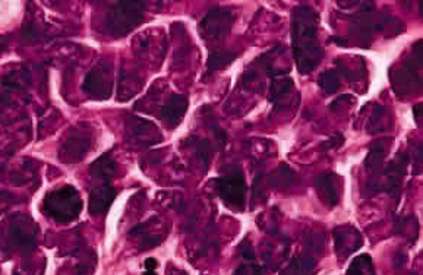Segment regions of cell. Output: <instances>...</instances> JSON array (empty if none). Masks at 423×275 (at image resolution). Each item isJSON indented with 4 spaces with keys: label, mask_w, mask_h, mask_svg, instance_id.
I'll return each instance as SVG.
<instances>
[{
    "label": "cell",
    "mask_w": 423,
    "mask_h": 275,
    "mask_svg": "<svg viewBox=\"0 0 423 275\" xmlns=\"http://www.w3.org/2000/svg\"><path fill=\"white\" fill-rule=\"evenodd\" d=\"M320 15L309 6H298L292 14V50L298 70L305 75L320 65L322 49L316 38Z\"/></svg>",
    "instance_id": "6da1fadb"
},
{
    "label": "cell",
    "mask_w": 423,
    "mask_h": 275,
    "mask_svg": "<svg viewBox=\"0 0 423 275\" xmlns=\"http://www.w3.org/2000/svg\"><path fill=\"white\" fill-rule=\"evenodd\" d=\"M5 231L0 230V246L8 250L31 252L37 245V224L29 215L15 213L5 221Z\"/></svg>",
    "instance_id": "7a4b0ae2"
},
{
    "label": "cell",
    "mask_w": 423,
    "mask_h": 275,
    "mask_svg": "<svg viewBox=\"0 0 423 275\" xmlns=\"http://www.w3.org/2000/svg\"><path fill=\"white\" fill-rule=\"evenodd\" d=\"M81 211L82 198L70 185L51 190L44 198L43 213L57 223H70L79 217Z\"/></svg>",
    "instance_id": "3957f363"
},
{
    "label": "cell",
    "mask_w": 423,
    "mask_h": 275,
    "mask_svg": "<svg viewBox=\"0 0 423 275\" xmlns=\"http://www.w3.org/2000/svg\"><path fill=\"white\" fill-rule=\"evenodd\" d=\"M146 9L145 2H118L109 8L104 31L112 37H125L138 25Z\"/></svg>",
    "instance_id": "277c9868"
},
{
    "label": "cell",
    "mask_w": 423,
    "mask_h": 275,
    "mask_svg": "<svg viewBox=\"0 0 423 275\" xmlns=\"http://www.w3.org/2000/svg\"><path fill=\"white\" fill-rule=\"evenodd\" d=\"M422 41L411 49L410 55L391 72V83L398 97H406L420 88V66H422Z\"/></svg>",
    "instance_id": "5b68a950"
},
{
    "label": "cell",
    "mask_w": 423,
    "mask_h": 275,
    "mask_svg": "<svg viewBox=\"0 0 423 275\" xmlns=\"http://www.w3.org/2000/svg\"><path fill=\"white\" fill-rule=\"evenodd\" d=\"M214 186L220 199L231 208L242 209L245 205L246 182L239 166H231L220 177L214 179Z\"/></svg>",
    "instance_id": "8992f818"
},
{
    "label": "cell",
    "mask_w": 423,
    "mask_h": 275,
    "mask_svg": "<svg viewBox=\"0 0 423 275\" xmlns=\"http://www.w3.org/2000/svg\"><path fill=\"white\" fill-rule=\"evenodd\" d=\"M92 129L87 123H79L69 129L59 148V160L65 164L79 163L87 155L92 145Z\"/></svg>",
    "instance_id": "52a82bcc"
},
{
    "label": "cell",
    "mask_w": 423,
    "mask_h": 275,
    "mask_svg": "<svg viewBox=\"0 0 423 275\" xmlns=\"http://www.w3.org/2000/svg\"><path fill=\"white\" fill-rule=\"evenodd\" d=\"M235 16L229 8H211L205 16L199 21V33L207 40H220L229 34Z\"/></svg>",
    "instance_id": "ba28073f"
},
{
    "label": "cell",
    "mask_w": 423,
    "mask_h": 275,
    "mask_svg": "<svg viewBox=\"0 0 423 275\" xmlns=\"http://www.w3.org/2000/svg\"><path fill=\"white\" fill-rule=\"evenodd\" d=\"M409 163L410 155L407 153H398L393 160L384 164L383 172L379 174L381 190H385L391 198L398 199L400 186L405 179Z\"/></svg>",
    "instance_id": "9c48e42d"
},
{
    "label": "cell",
    "mask_w": 423,
    "mask_h": 275,
    "mask_svg": "<svg viewBox=\"0 0 423 275\" xmlns=\"http://www.w3.org/2000/svg\"><path fill=\"white\" fill-rule=\"evenodd\" d=\"M82 90L94 100H107L113 90L112 66L105 63H99L97 66H94L84 79Z\"/></svg>",
    "instance_id": "30bf717a"
},
{
    "label": "cell",
    "mask_w": 423,
    "mask_h": 275,
    "mask_svg": "<svg viewBox=\"0 0 423 275\" xmlns=\"http://www.w3.org/2000/svg\"><path fill=\"white\" fill-rule=\"evenodd\" d=\"M375 21L376 18L374 16L372 2H366L365 6H362L361 10L352 16L350 36L359 41V46H369V41H371L375 31Z\"/></svg>",
    "instance_id": "8fae6325"
},
{
    "label": "cell",
    "mask_w": 423,
    "mask_h": 275,
    "mask_svg": "<svg viewBox=\"0 0 423 275\" xmlns=\"http://www.w3.org/2000/svg\"><path fill=\"white\" fill-rule=\"evenodd\" d=\"M126 131L129 138L138 145H154L163 141V135L157 126L138 116H128L126 119Z\"/></svg>",
    "instance_id": "7c38bea8"
},
{
    "label": "cell",
    "mask_w": 423,
    "mask_h": 275,
    "mask_svg": "<svg viewBox=\"0 0 423 275\" xmlns=\"http://www.w3.org/2000/svg\"><path fill=\"white\" fill-rule=\"evenodd\" d=\"M333 236H334L335 253L342 261L347 259L353 252L359 250L363 245L362 235L353 226L335 227Z\"/></svg>",
    "instance_id": "4fadbf2b"
},
{
    "label": "cell",
    "mask_w": 423,
    "mask_h": 275,
    "mask_svg": "<svg viewBox=\"0 0 423 275\" xmlns=\"http://www.w3.org/2000/svg\"><path fill=\"white\" fill-rule=\"evenodd\" d=\"M313 186L316 194L324 200L325 205L335 207L338 204V200H340L342 177H338L331 172L320 173L313 179Z\"/></svg>",
    "instance_id": "5bb4252c"
},
{
    "label": "cell",
    "mask_w": 423,
    "mask_h": 275,
    "mask_svg": "<svg viewBox=\"0 0 423 275\" xmlns=\"http://www.w3.org/2000/svg\"><path fill=\"white\" fill-rule=\"evenodd\" d=\"M391 141H393L391 138L384 136L379 138V140H376L375 142L371 144V146H369V153L363 161L365 168L371 173V179H369V181H379V174L383 172L384 167V158L385 154L388 153Z\"/></svg>",
    "instance_id": "9a60e30c"
},
{
    "label": "cell",
    "mask_w": 423,
    "mask_h": 275,
    "mask_svg": "<svg viewBox=\"0 0 423 275\" xmlns=\"http://www.w3.org/2000/svg\"><path fill=\"white\" fill-rule=\"evenodd\" d=\"M114 198H116V189L109 182H104L99 186H95L90 194V204H88L90 214L92 215L104 214L113 204Z\"/></svg>",
    "instance_id": "2e32d148"
},
{
    "label": "cell",
    "mask_w": 423,
    "mask_h": 275,
    "mask_svg": "<svg viewBox=\"0 0 423 275\" xmlns=\"http://www.w3.org/2000/svg\"><path fill=\"white\" fill-rule=\"evenodd\" d=\"M189 101L183 94H172L170 99L163 105L160 110V118L168 125L175 128L185 118L188 110Z\"/></svg>",
    "instance_id": "e0dca14e"
},
{
    "label": "cell",
    "mask_w": 423,
    "mask_h": 275,
    "mask_svg": "<svg viewBox=\"0 0 423 275\" xmlns=\"http://www.w3.org/2000/svg\"><path fill=\"white\" fill-rule=\"evenodd\" d=\"M150 224H151V220H148L145 221V223L138 224L129 231V236L136 237V240H138V249L141 250L155 248L163 241L162 233L151 231Z\"/></svg>",
    "instance_id": "ac0fdd59"
},
{
    "label": "cell",
    "mask_w": 423,
    "mask_h": 275,
    "mask_svg": "<svg viewBox=\"0 0 423 275\" xmlns=\"http://www.w3.org/2000/svg\"><path fill=\"white\" fill-rule=\"evenodd\" d=\"M391 125H393V118H391L389 110L384 107V105L375 104L374 110L368 119L366 131L372 135H378L387 132L391 128Z\"/></svg>",
    "instance_id": "d6986e66"
},
{
    "label": "cell",
    "mask_w": 423,
    "mask_h": 275,
    "mask_svg": "<svg viewBox=\"0 0 423 275\" xmlns=\"http://www.w3.org/2000/svg\"><path fill=\"white\" fill-rule=\"evenodd\" d=\"M298 173L293 172L287 164H280L276 170L271 172L267 177V185L271 189L284 190L292 187L296 182H298Z\"/></svg>",
    "instance_id": "ffe728a7"
},
{
    "label": "cell",
    "mask_w": 423,
    "mask_h": 275,
    "mask_svg": "<svg viewBox=\"0 0 423 275\" xmlns=\"http://www.w3.org/2000/svg\"><path fill=\"white\" fill-rule=\"evenodd\" d=\"M88 170L92 177L101 179V181L104 182H109V179H112L116 174L118 164H116L114 158L110 155V153H105L90 164Z\"/></svg>",
    "instance_id": "44dd1931"
},
{
    "label": "cell",
    "mask_w": 423,
    "mask_h": 275,
    "mask_svg": "<svg viewBox=\"0 0 423 275\" xmlns=\"http://www.w3.org/2000/svg\"><path fill=\"white\" fill-rule=\"evenodd\" d=\"M294 88V82L289 77H280L272 78L270 83V92H268V101L272 103L276 107H281V103L285 97H289V94Z\"/></svg>",
    "instance_id": "7402d4cb"
},
{
    "label": "cell",
    "mask_w": 423,
    "mask_h": 275,
    "mask_svg": "<svg viewBox=\"0 0 423 275\" xmlns=\"http://www.w3.org/2000/svg\"><path fill=\"white\" fill-rule=\"evenodd\" d=\"M316 268V259L312 255L294 257L287 267L283 268L279 275H312Z\"/></svg>",
    "instance_id": "603a6c76"
},
{
    "label": "cell",
    "mask_w": 423,
    "mask_h": 275,
    "mask_svg": "<svg viewBox=\"0 0 423 275\" xmlns=\"http://www.w3.org/2000/svg\"><path fill=\"white\" fill-rule=\"evenodd\" d=\"M188 142L192 146L199 166L203 168H207L211 163V157H213V144H211V141L207 140V138H196V136H190Z\"/></svg>",
    "instance_id": "cb8c5ba5"
},
{
    "label": "cell",
    "mask_w": 423,
    "mask_h": 275,
    "mask_svg": "<svg viewBox=\"0 0 423 275\" xmlns=\"http://www.w3.org/2000/svg\"><path fill=\"white\" fill-rule=\"evenodd\" d=\"M394 231L397 233L398 236H403L409 240H411V243H415L416 239H418V235H419V223L416 217L413 215H407V217H398L396 220V224H394Z\"/></svg>",
    "instance_id": "d4e9b609"
},
{
    "label": "cell",
    "mask_w": 423,
    "mask_h": 275,
    "mask_svg": "<svg viewBox=\"0 0 423 275\" xmlns=\"http://www.w3.org/2000/svg\"><path fill=\"white\" fill-rule=\"evenodd\" d=\"M238 57L235 51L231 50H218L209 53L208 60H207V70L208 72H216L229 66L231 62Z\"/></svg>",
    "instance_id": "484cf974"
},
{
    "label": "cell",
    "mask_w": 423,
    "mask_h": 275,
    "mask_svg": "<svg viewBox=\"0 0 423 275\" xmlns=\"http://www.w3.org/2000/svg\"><path fill=\"white\" fill-rule=\"evenodd\" d=\"M346 275H376L372 258L369 257L368 253H362V255H357L352 261L350 267L347 268Z\"/></svg>",
    "instance_id": "4316f807"
},
{
    "label": "cell",
    "mask_w": 423,
    "mask_h": 275,
    "mask_svg": "<svg viewBox=\"0 0 423 275\" xmlns=\"http://www.w3.org/2000/svg\"><path fill=\"white\" fill-rule=\"evenodd\" d=\"M318 86L325 94H334L340 86V77L334 69H326L320 73L318 77Z\"/></svg>",
    "instance_id": "83f0119b"
},
{
    "label": "cell",
    "mask_w": 423,
    "mask_h": 275,
    "mask_svg": "<svg viewBox=\"0 0 423 275\" xmlns=\"http://www.w3.org/2000/svg\"><path fill=\"white\" fill-rule=\"evenodd\" d=\"M233 275H266V272H264V268L258 263L245 262L235 270Z\"/></svg>",
    "instance_id": "f1b7e54d"
},
{
    "label": "cell",
    "mask_w": 423,
    "mask_h": 275,
    "mask_svg": "<svg viewBox=\"0 0 423 275\" xmlns=\"http://www.w3.org/2000/svg\"><path fill=\"white\" fill-rule=\"evenodd\" d=\"M305 245L309 250H322L324 245V236L320 233H308L305 237Z\"/></svg>",
    "instance_id": "f546056e"
},
{
    "label": "cell",
    "mask_w": 423,
    "mask_h": 275,
    "mask_svg": "<svg viewBox=\"0 0 423 275\" xmlns=\"http://www.w3.org/2000/svg\"><path fill=\"white\" fill-rule=\"evenodd\" d=\"M23 36L27 40H40L41 37V31L38 28V25L34 23V21L28 19L27 23L23 25Z\"/></svg>",
    "instance_id": "4dcf8cb0"
},
{
    "label": "cell",
    "mask_w": 423,
    "mask_h": 275,
    "mask_svg": "<svg viewBox=\"0 0 423 275\" xmlns=\"http://www.w3.org/2000/svg\"><path fill=\"white\" fill-rule=\"evenodd\" d=\"M343 144H344V136H343V133H334V135H331L325 142L321 144L320 150H321V151H329V150H333V148L342 146Z\"/></svg>",
    "instance_id": "1f68e13d"
},
{
    "label": "cell",
    "mask_w": 423,
    "mask_h": 275,
    "mask_svg": "<svg viewBox=\"0 0 423 275\" xmlns=\"http://www.w3.org/2000/svg\"><path fill=\"white\" fill-rule=\"evenodd\" d=\"M240 257L245 259V262H253L255 261V250H253V246L251 245L249 240H243L239 248H238Z\"/></svg>",
    "instance_id": "d6a6232c"
},
{
    "label": "cell",
    "mask_w": 423,
    "mask_h": 275,
    "mask_svg": "<svg viewBox=\"0 0 423 275\" xmlns=\"http://www.w3.org/2000/svg\"><path fill=\"white\" fill-rule=\"evenodd\" d=\"M19 198L15 196L14 194L8 192V190H0V214L5 213V211L15 202H18Z\"/></svg>",
    "instance_id": "836d02e7"
},
{
    "label": "cell",
    "mask_w": 423,
    "mask_h": 275,
    "mask_svg": "<svg viewBox=\"0 0 423 275\" xmlns=\"http://www.w3.org/2000/svg\"><path fill=\"white\" fill-rule=\"evenodd\" d=\"M209 128L213 129L214 136H216V140L218 141V144H220V145H225V144H226V141H227L226 131L221 129L220 126H218L216 122H209Z\"/></svg>",
    "instance_id": "e575fe53"
},
{
    "label": "cell",
    "mask_w": 423,
    "mask_h": 275,
    "mask_svg": "<svg viewBox=\"0 0 423 275\" xmlns=\"http://www.w3.org/2000/svg\"><path fill=\"white\" fill-rule=\"evenodd\" d=\"M144 265H145L146 271H155V268L158 267V262H157V259H154V258H146Z\"/></svg>",
    "instance_id": "d590c367"
},
{
    "label": "cell",
    "mask_w": 423,
    "mask_h": 275,
    "mask_svg": "<svg viewBox=\"0 0 423 275\" xmlns=\"http://www.w3.org/2000/svg\"><path fill=\"white\" fill-rule=\"evenodd\" d=\"M9 44V36L0 34V53H3Z\"/></svg>",
    "instance_id": "8d00e7d4"
},
{
    "label": "cell",
    "mask_w": 423,
    "mask_h": 275,
    "mask_svg": "<svg viewBox=\"0 0 423 275\" xmlns=\"http://www.w3.org/2000/svg\"><path fill=\"white\" fill-rule=\"evenodd\" d=\"M420 110H422V103H418L415 107H413V112H415V119L419 120V114H420Z\"/></svg>",
    "instance_id": "74e56055"
},
{
    "label": "cell",
    "mask_w": 423,
    "mask_h": 275,
    "mask_svg": "<svg viewBox=\"0 0 423 275\" xmlns=\"http://www.w3.org/2000/svg\"><path fill=\"white\" fill-rule=\"evenodd\" d=\"M142 275H157L155 271H145Z\"/></svg>",
    "instance_id": "f35d334b"
}]
</instances>
